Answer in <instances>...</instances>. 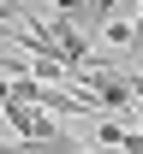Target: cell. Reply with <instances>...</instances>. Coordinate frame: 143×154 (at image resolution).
I'll return each mask as SVG.
<instances>
[{"label": "cell", "instance_id": "obj_3", "mask_svg": "<svg viewBox=\"0 0 143 154\" xmlns=\"http://www.w3.org/2000/svg\"><path fill=\"white\" fill-rule=\"evenodd\" d=\"M119 154H143V113H137V131H125V142H119Z\"/></svg>", "mask_w": 143, "mask_h": 154}, {"label": "cell", "instance_id": "obj_1", "mask_svg": "<svg viewBox=\"0 0 143 154\" xmlns=\"http://www.w3.org/2000/svg\"><path fill=\"white\" fill-rule=\"evenodd\" d=\"M125 0H89V18H83V36H96V30H107V24L119 18Z\"/></svg>", "mask_w": 143, "mask_h": 154}, {"label": "cell", "instance_id": "obj_2", "mask_svg": "<svg viewBox=\"0 0 143 154\" xmlns=\"http://www.w3.org/2000/svg\"><path fill=\"white\" fill-rule=\"evenodd\" d=\"M119 142H125V125H119V119H96V148H107V154H113Z\"/></svg>", "mask_w": 143, "mask_h": 154}]
</instances>
